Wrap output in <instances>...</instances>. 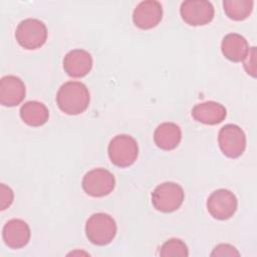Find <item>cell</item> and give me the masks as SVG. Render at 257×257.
<instances>
[{
	"label": "cell",
	"instance_id": "13",
	"mask_svg": "<svg viewBox=\"0 0 257 257\" xmlns=\"http://www.w3.org/2000/svg\"><path fill=\"white\" fill-rule=\"evenodd\" d=\"M25 97L24 82L15 75L3 76L0 80V103L4 106L18 105Z\"/></svg>",
	"mask_w": 257,
	"mask_h": 257
},
{
	"label": "cell",
	"instance_id": "12",
	"mask_svg": "<svg viewBox=\"0 0 257 257\" xmlns=\"http://www.w3.org/2000/svg\"><path fill=\"white\" fill-rule=\"evenodd\" d=\"M64 71L71 77H83L92 68V57L83 49H73L63 59Z\"/></svg>",
	"mask_w": 257,
	"mask_h": 257
},
{
	"label": "cell",
	"instance_id": "18",
	"mask_svg": "<svg viewBox=\"0 0 257 257\" xmlns=\"http://www.w3.org/2000/svg\"><path fill=\"white\" fill-rule=\"evenodd\" d=\"M254 2L251 0H226L223 8L226 15L235 21H242L249 17L253 10Z\"/></svg>",
	"mask_w": 257,
	"mask_h": 257
},
{
	"label": "cell",
	"instance_id": "22",
	"mask_svg": "<svg viewBox=\"0 0 257 257\" xmlns=\"http://www.w3.org/2000/svg\"><path fill=\"white\" fill-rule=\"evenodd\" d=\"M255 47L249 49V53L244 61V68L248 74L255 77L256 75V64H255Z\"/></svg>",
	"mask_w": 257,
	"mask_h": 257
},
{
	"label": "cell",
	"instance_id": "3",
	"mask_svg": "<svg viewBox=\"0 0 257 257\" xmlns=\"http://www.w3.org/2000/svg\"><path fill=\"white\" fill-rule=\"evenodd\" d=\"M107 152L109 160L114 166L127 168L137 161L139 147L132 136L117 135L109 142Z\"/></svg>",
	"mask_w": 257,
	"mask_h": 257
},
{
	"label": "cell",
	"instance_id": "17",
	"mask_svg": "<svg viewBox=\"0 0 257 257\" xmlns=\"http://www.w3.org/2000/svg\"><path fill=\"white\" fill-rule=\"evenodd\" d=\"M19 112L21 119L30 126L43 125L49 117V110L46 105L37 100L25 102Z\"/></svg>",
	"mask_w": 257,
	"mask_h": 257
},
{
	"label": "cell",
	"instance_id": "15",
	"mask_svg": "<svg viewBox=\"0 0 257 257\" xmlns=\"http://www.w3.org/2000/svg\"><path fill=\"white\" fill-rule=\"evenodd\" d=\"M249 49L247 40L238 33L225 35L221 43L223 55L233 62L244 61L249 53Z\"/></svg>",
	"mask_w": 257,
	"mask_h": 257
},
{
	"label": "cell",
	"instance_id": "9",
	"mask_svg": "<svg viewBox=\"0 0 257 257\" xmlns=\"http://www.w3.org/2000/svg\"><path fill=\"white\" fill-rule=\"evenodd\" d=\"M182 19L191 26H202L210 23L215 14L211 2L205 0H188L181 4Z\"/></svg>",
	"mask_w": 257,
	"mask_h": 257
},
{
	"label": "cell",
	"instance_id": "2",
	"mask_svg": "<svg viewBox=\"0 0 257 257\" xmlns=\"http://www.w3.org/2000/svg\"><path fill=\"white\" fill-rule=\"evenodd\" d=\"M116 224L111 216L105 213L92 214L85 224V235L88 241L97 246L109 244L115 237Z\"/></svg>",
	"mask_w": 257,
	"mask_h": 257
},
{
	"label": "cell",
	"instance_id": "16",
	"mask_svg": "<svg viewBox=\"0 0 257 257\" xmlns=\"http://www.w3.org/2000/svg\"><path fill=\"white\" fill-rule=\"evenodd\" d=\"M182 140V131L174 122H163L157 126L154 133V141L158 148L164 151L176 149Z\"/></svg>",
	"mask_w": 257,
	"mask_h": 257
},
{
	"label": "cell",
	"instance_id": "20",
	"mask_svg": "<svg viewBox=\"0 0 257 257\" xmlns=\"http://www.w3.org/2000/svg\"><path fill=\"white\" fill-rule=\"evenodd\" d=\"M14 199L13 191L10 187L6 186L5 184L0 185V207L1 210H5L9 207Z\"/></svg>",
	"mask_w": 257,
	"mask_h": 257
},
{
	"label": "cell",
	"instance_id": "14",
	"mask_svg": "<svg viewBox=\"0 0 257 257\" xmlns=\"http://www.w3.org/2000/svg\"><path fill=\"white\" fill-rule=\"evenodd\" d=\"M227 115L225 106L216 101H205L196 104L192 109V116L204 124H218Z\"/></svg>",
	"mask_w": 257,
	"mask_h": 257
},
{
	"label": "cell",
	"instance_id": "7",
	"mask_svg": "<svg viewBox=\"0 0 257 257\" xmlns=\"http://www.w3.org/2000/svg\"><path fill=\"white\" fill-rule=\"evenodd\" d=\"M114 186L113 175L102 168L87 172L82 179V189L91 197H104L113 191Z\"/></svg>",
	"mask_w": 257,
	"mask_h": 257
},
{
	"label": "cell",
	"instance_id": "10",
	"mask_svg": "<svg viewBox=\"0 0 257 257\" xmlns=\"http://www.w3.org/2000/svg\"><path fill=\"white\" fill-rule=\"evenodd\" d=\"M163 18V7L159 1L148 0L141 2L134 10L133 21L141 29L156 27Z\"/></svg>",
	"mask_w": 257,
	"mask_h": 257
},
{
	"label": "cell",
	"instance_id": "5",
	"mask_svg": "<svg viewBox=\"0 0 257 257\" xmlns=\"http://www.w3.org/2000/svg\"><path fill=\"white\" fill-rule=\"evenodd\" d=\"M15 37L20 46L25 49H37L41 47L47 39L46 25L35 18L22 20L15 31Z\"/></svg>",
	"mask_w": 257,
	"mask_h": 257
},
{
	"label": "cell",
	"instance_id": "6",
	"mask_svg": "<svg viewBox=\"0 0 257 257\" xmlns=\"http://www.w3.org/2000/svg\"><path fill=\"white\" fill-rule=\"evenodd\" d=\"M218 143L226 157L235 159L240 157L246 149V136L239 125L228 123L220 130Z\"/></svg>",
	"mask_w": 257,
	"mask_h": 257
},
{
	"label": "cell",
	"instance_id": "1",
	"mask_svg": "<svg viewBox=\"0 0 257 257\" xmlns=\"http://www.w3.org/2000/svg\"><path fill=\"white\" fill-rule=\"evenodd\" d=\"M89 100L87 87L79 81L63 83L56 94V103L59 109L69 115L82 113L88 107Z\"/></svg>",
	"mask_w": 257,
	"mask_h": 257
},
{
	"label": "cell",
	"instance_id": "21",
	"mask_svg": "<svg viewBox=\"0 0 257 257\" xmlns=\"http://www.w3.org/2000/svg\"><path fill=\"white\" fill-rule=\"evenodd\" d=\"M240 253L238 250L230 245V244H219L217 245L213 252L211 253V256H239Z\"/></svg>",
	"mask_w": 257,
	"mask_h": 257
},
{
	"label": "cell",
	"instance_id": "4",
	"mask_svg": "<svg viewBox=\"0 0 257 257\" xmlns=\"http://www.w3.org/2000/svg\"><path fill=\"white\" fill-rule=\"evenodd\" d=\"M183 188L174 182H165L155 188L152 193V204L156 210L171 213L178 210L184 201Z\"/></svg>",
	"mask_w": 257,
	"mask_h": 257
},
{
	"label": "cell",
	"instance_id": "19",
	"mask_svg": "<svg viewBox=\"0 0 257 257\" xmlns=\"http://www.w3.org/2000/svg\"><path fill=\"white\" fill-rule=\"evenodd\" d=\"M160 255L163 257H171V256H188L189 251L187 245L181 240L177 238H172L167 240L160 249Z\"/></svg>",
	"mask_w": 257,
	"mask_h": 257
},
{
	"label": "cell",
	"instance_id": "11",
	"mask_svg": "<svg viewBox=\"0 0 257 257\" xmlns=\"http://www.w3.org/2000/svg\"><path fill=\"white\" fill-rule=\"evenodd\" d=\"M30 235L28 224L21 219L9 220L2 230L4 243L12 249H20L26 246L30 240Z\"/></svg>",
	"mask_w": 257,
	"mask_h": 257
},
{
	"label": "cell",
	"instance_id": "8",
	"mask_svg": "<svg viewBox=\"0 0 257 257\" xmlns=\"http://www.w3.org/2000/svg\"><path fill=\"white\" fill-rule=\"evenodd\" d=\"M238 201L236 196L227 189L214 191L208 198L207 209L209 214L217 220H228L236 212Z\"/></svg>",
	"mask_w": 257,
	"mask_h": 257
}]
</instances>
